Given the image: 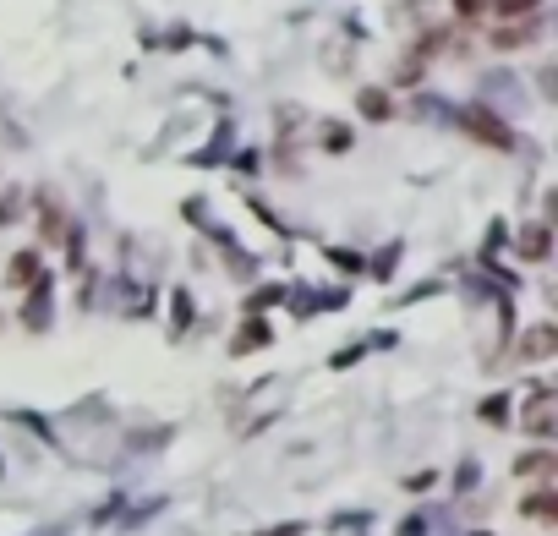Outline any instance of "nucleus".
Instances as JSON below:
<instances>
[{
  "instance_id": "obj_1",
  "label": "nucleus",
  "mask_w": 558,
  "mask_h": 536,
  "mask_svg": "<svg viewBox=\"0 0 558 536\" xmlns=\"http://www.w3.org/2000/svg\"><path fill=\"white\" fill-rule=\"evenodd\" d=\"M520 427H526L531 438H553L558 433V394L553 389H537L526 400V411H520Z\"/></svg>"
},
{
  "instance_id": "obj_2",
  "label": "nucleus",
  "mask_w": 558,
  "mask_h": 536,
  "mask_svg": "<svg viewBox=\"0 0 558 536\" xmlns=\"http://www.w3.org/2000/svg\"><path fill=\"white\" fill-rule=\"evenodd\" d=\"M460 121H465V132H471L476 143H487V148H515V132H509V126L498 121L493 110H482V104H471Z\"/></svg>"
},
{
  "instance_id": "obj_3",
  "label": "nucleus",
  "mask_w": 558,
  "mask_h": 536,
  "mask_svg": "<svg viewBox=\"0 0 558 536\" xmlns=\"http://www.w3.org/2000/svg\"><path fill=\"white\" fill-rule=\"evenodd\" d=\"M493 50H526V44H537L542 39V17H515V22H498L493 33Z\"/></svg>"
},
{
  "instance_id": "obj_4",
  "label": "nucleus",
  "mask_w": 558,
  "mask_h": 536,
  "mask_svg": "<svg viewBox=\"0 0 558 536\" xmlns=\"http://www.w3.org/2000/svg\"><path fill=\"white\" fill-rule=\"evenodd\" d=\"M553 351H558V329L553 323H537V329L515 345V361H548Z\"/></svg>"
},
{
  "instance_id": "obj_5",
  "label": "nucleus",
  "mask_w": 558,
  "mask_h": 536,
  "mask_svg": "<svg viewBox=\"0 0 558 536\" xmlns=\"http://www.w3.org/2000/svg\"><path fill=\"white\" fill-rule=\"evenodd\" d=\"M548 247H553L548 225H526V230H520V258H526V263H542V258H548Z\"/></svg>"
},
{
  "instance_id": "obj_6",
  "label": "nucleus",
  "mask_w": 558,
  "mask_h": 536,
  "mask_svg": "<svg viewBox=\"0 0 558 536\" xmlns=\"http://www.w3.org/2000/svg\"><path fill=\"white\" fill-rule=\"evenodd\" d=\"M33 279H44V274H39V252H17V258H11V268H6V285L28 290Z\"/></svg>"
},
{
  "instance_id": "obj_7",
  "label": "nucleus",
  "mask_w": 558,
  "mask_h": 536,
  "mask_svg": "<svg viewBox=\"0 0 558 536\" xmlns=\"http://www.w3.org/2000/svg\"><path fill=\"white\" fill-rule=\"evenodd\" d=\"M356 104H362L367 121H389V115H394V104H389V93H383V88H362V99H356Z\"/></svg>"
},
{
  "instance_id": "obj_8",
  "label": "nucleus",
  "mask_w": 558,
  "mask_h": 536,
  "mask_svg": "<svg viewBox=\"0 0 558 536\" xmlns=\"http://www.w3.org/2000/svg\"><path fill=\"white\" fill-rule=\"evenodd\" d=\"M520 509H526L531 520H553V515H558V498H553V487H537V493H531Z\"/></svg>"
},
{
  "instance_id": "obj_9",
  "label": "nucleus",
  "mask_w": 558,
  "mask_h": 536,
  "mask_svg": "<svg viewBox=\"0 0 558 536\" xmlns=\"http://www.w3.org/2000/svg\"><path fill=\"white\" fill-rule=\"evenodd\" d=\"M553 465H558V460H553V454H548V449H531V454H526V460H515V476H548V471H553Z\"/></svg>"
},
{
  "instance_id": "obj_10",
  "label": "nucleus",
  "mask_w": 558,
  "mask_h": 536,
  "mask_svg": "<svg viewBox=\"0 0 558 536\" xmlns=\"http://www.w3.org/2000/svg\"><path fill=\"white\" fill-rule=\"evenodd\" d=\"M493 11H498L504 22H515V17H537L542 0H493Z\"/></svg>"
},
{
  "instance_id": "obj_11",
  "label": "nucleus",
  "mask_w": 558,
  "mask_h": 536,
  "mask_svg": "<svg viewBox=\"0 0 558 536\" xmlns=\"http://www.w3.org/2000/svg\"><path fill=\"white\" fill-rule=\"evenodd\" d=\"M252 345H269V329H263V323H252V329H241L236 351H252Z\"/></svg>"
},
{
  "instance_id": "obj_12",
  "label": "nucleus",
  "mask_w": 558,
  "mask_h": 536,
  "mask_svg": "<svg viewBox=\"0 0 558 536\" xmlns=\"http://www.w3.org/2000/svg\"><path fill=\"white\" fill-rule=\"evenodd\" d=\"M44 236H61V203L44 197Z\"/></svg>"
},
{
  "instance_id": "obj_13",
  "label": "nucleus",
  "mask_w": 558,
  "mask_h": 536,
  "mask_svg": "<svg viewBox=\"0 0 558 536\" xmlns=\"http://www.w3.org/2000/svg\"><path fill=\"white\" fill-rule=\"evenodd\" d=\"M17 214H22V192H6L0 197V225H11Z\"/></svg>"
}]
</instances>
